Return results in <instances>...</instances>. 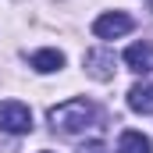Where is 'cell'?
<instances>
[{"instance_id": "6da1fadb", "label": "cell", "mask_w": 153, "mask_h": 153, "mask_svg": "<svg viewBox=\"0 0 153 153\" xmlns=\"http://www.w3.org/2000/svg\"><path fill=\"white\" fill-rule=\"evenodd\" d=\"M93 114L96 111H93L89 100H64V103L50 107V125L61 135H78V132H85L93 125Z\"/></svg>"}, {"instance_id": "7a4b0ae2", "label": "cell", "mask_w": 153, "mask_h": 153, "mask_svg": "<svg viewBox=\"0 0 153 153\" xmlns=\"http://www.w3.org/2000/svg\"><path fill=\"white\" fill-rule=\"evenodd\" d=\"M0 128L11 132V135H25L32 132V114L22 100H4L0 103Z\"/></svg>"}, {"instance_id": "3957f363", "label": "cell", "mask_w": 153, "mask_h": 153, "mask_svg": "<svg viewBox=\"0 0 153 153\" xmlns=\"http://www.w3.org/2000/svg\"><path fill=\"white\" fill-rule=\"evenodd\" d=\"M132 29H135V22L125 11H107V14H100L93 22V36L96 39H121V36H128Z\"/></svg>"}, {"instance_id": "277c9868", "label": "cell", "mask_w": 153, "mask_h": 153, "mask_svg": "<svg viewBox=\"0 0 153 153\" xmlns=\"http://www.w3.org/2000/svg\"><path fill=\"white\" fill-rule=\"evenodd\" d=\"M82 64H85V75H93L96 82L114 78V53L111 50H85Z\"/></svg>"}, {"instance_id": "5b68a950", "label": "cell", "mask_w": 153, "mask_h": 153, "mask_svg": "<svg viewBox=\"0 0 153 153\" xmlns=\"http://www.w3.org/2000/svg\"><path fill=\"white\" fill-rule=\"evenodd\" d=\"M29 64H32V71H39V75H50V71H61L64 68V53L53 50V46H46V50H36L29 57Z\"/></svg>"}, {"instance_id": "8992f818", "label": "cell", "mask_w": 153, "mask_h": 153, "mask_svg": "<svg viewBox=\"0 0 153 153\" xmlns=\"http://www.w3.org/2000/svg\"><path fill=\"white\" fill-rule=\"evenodd\" d=\"M125 64H128L132 71L146 75L150 64H153V46H150V43H132V46L125 50Z\"/></svg>"}, {"instance_id": "52a82bcc", "label": "cell", "mask_w": 153, "mask_h": 153, "mask_svg": "<svg viewBox=\"0 0 153 153\" xmlns=\"http://www.w3.org/2000/svg\"><path fill=\"white\" fill-rule=\"evenodd\" d=\"M128 107L135 114H153V85L150 82H135L128 89Z\"/></svg>"}, {"instance_id": "ba28073f", "label": "cell", "mask_w": 153, "mask_h": 153, "mask_svg": "<svg viewBox=\"0 0 153 153\" xmlns=\"http://www.w3.org/2000/svg\"><path fill=\"white\" fill-rule=\"evenodd\" d=\"M117 153H153V143L150 135H143V132H121V139H117Z\"/></svg>"}, {"instance_id": "9c48e42d", "label": "cell", "mask_w": 153, "mask_h": 153, "mask_svg": "<svg viewBox=\"0 0 153 153\" xmlns=\"http://www.w3.org/2000/svg\"><path fill=\"white\" fill-rule=\"evenodd\" d=\"M82 153H107V146H103V143H85Z\"/></svg>"}, {"instance_id": "30bf717a", "label": "cell", "mask_w": 153, "mask_h": 153, "mask_svg": "<svg viewBox=\"0 0 153 153\" xmlns=\"http://www.w3.org/2000/svg\"><path fill=\"white\" fill-rule=\"evenodd\" d=\"M43 153H50V150H43Z\"/></svg>"}]
</instances>
